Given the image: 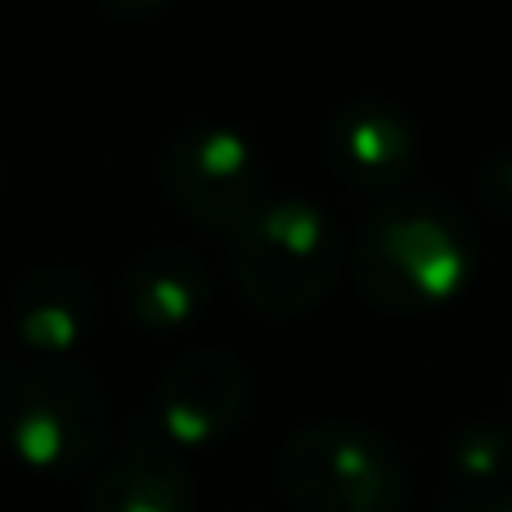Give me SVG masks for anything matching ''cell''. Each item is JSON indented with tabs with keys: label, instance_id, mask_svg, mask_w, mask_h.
<instances>
[{
	"label": "cell",
	"instance_id": "6da1fadb",
	"mask_svg": "<svg viewBox=\"0 0 512 512\" xmlns=\"http://www.w3.org/2000/svg\"><path fill=\"white\" fill-rule=\"evenodd\" d=\"M477 274V243L459 207L432 194L391 198L364 221L355 283L387 315H432Z\"/></svg>",
	"mask_w": 512,
	"mask_h": 512
},
{
	"label": "cell",
	"instance_id": "7a4b0ae2",
	"mask_svg": "<svg viewBox=\"0 0 512 512\" xmlns=\"http://www.w3.org/2000/svg\"><path fill=\"white\" fill-rule=\"evenodd\" d=\"M230 270L261 315H306L333 292L342 270L337 221L310 198H265L230 234Z\"/></svg>",
	"mask_w": 512,
	"mask_h": 512
},
{
	"label": "cell",
	"instance_id": "3957f363",
	"mask_svg": "<svg viewBox=\"0 0 512 512\" xmlns=\"http://www.w3.org/2000/svg\"><path fill=\"white\" fill-rule=\"evenodd\" d=\"M108 432H113V414L104 387L95 382V373L72 360H45L5 387L0 441L32 472L45 477L90 472L104 459Z\"/></svg>",
	"mask_w": 512,
	"mask_h": 512
},
{
	"label": "cell",
	"instance_id": "277c9868",
	"mask_svg": "<svg viewBox=\"0 0 512 512\" xmlns=\"http://www.w3.org/2000/svg\"><path fill=\"white\" fill-rule=\"evenodd\" d=\"M279 477L301 512H405L409 499L400 450L364 423H310L292 432Z\"/></svg>",
	"mask_w": 512,
	"mask_h": 512
},
{
	"label": "cell",
	"instance_id": "5b68a950",
	"mask_svg": "<svg viewBox=\"0 0 512 512\" xmlns=\"http://www.w3.org/2000/svg\"><path fill=\"white\" fill-rule=\"evenodd\" d=\"M167 198L203 230L234 234L265 203L261 153L234 126L194 122L162 153Z\"/></svg>",
	"mask_w": 512,
	"mask_h": 512
},
{
	"label": "cell",
	"instance_id": "8992f818",
	"mask_svg": "<svg viewBox=\"0 0 512 512\" xmlns=\"http://www.w3.org/2000/svg\"><path fill=\"white\" fill-rule=\"evenodd\" d=\"M252 382L225 351H194L167 369L153 391V436L171 450H207L243 427Z\"/></svg>",
	"mask_w": 512,
	"mask_h": 512
},
{
	"label": "cell",
	"instance_id": "52a82bcc",
	"mask_svg": "<svg viewBox=\"0 0 512 512\" xmlns=\"http://www.w3.org/2000/svg\"><path fill=\"white\" fill-rule=\"evenodd\" d=\"M328 158L346 185L364 194H387L405 185L418 158V135L405 108L387 99H355L328 126Z\"/></svg>",
	"mask_w": 512,
	"mask_h": 512
},
{
	"label": "cell",
	"instance_id": "ba28073f",
	"mask_svg": "<svg viewBox=\"0 0 512 512\" xmlns=\"http://www.w3.org/2000/svg\"><path fill=\"white\" fill-rule=\"evenodd\" d=\"M9 324H14L18 346L45 360H68L95 333V288L81 270L41 265L14 288Z\"/></svg>",
	"mask_w": 512,
	"mask_h": 512
},
{
	"label": "cell",
	"instance_id": "9c48e42d",
	"mask_svg": "<svg viewBox=\"0 0 512 512\" xmlns=\"http://www.w3.org/2000/svg\"><path fill=\"white\" fill-rule=\"evenodd\" d=\"M86 512H194V481L167 441H126L86 490Z\"/></svg>",
	"mask_w": 512,
	"mask_h": 512
},
{
	"label": "cell",
	"instance_id": "30bf717a",
	"mask_svg": "<svg viewBox=\"0 0 512 512\" xmlns=\"http://www.w3.org/2000/svg\"><path fill=\"white\" fill-rule=\"evenodd\" d=\"M122 301H126V315L140 328L176 333V328H189L207 310L212 274H207L198 252L162 243V248L135 256L131 270L122 274Z\"/></svg>",
	"mask_w": 512,
	"mask_h": 512
},
{
	"label": "cell",
	"instance_id": "8fae6325",
	"mask_svg": "<svg viewBox=\"0 0 512 512\" xmlns=\"http://www.w3.org/2000/svg\"><path fill=\"white\" fill-rule=\"evenodd\" d=\"M450 499H490L512 490V423L481 418L450 436L445 445Z\"/></svg>",
	"mask_w": 512,
	"mask_h": 512
},
{
	"label": "cell",
	"instance_id": "7c38bea8",
	"mask_svg": "<svg viewBox=\"0 0 512 512\" xmlns=\"http://www.w3.org/2000/svg\"><path fill=\"white\" fill-rule=\"evenodd\" d=\"M477 194H481V203H486L495 216H508V221H512V149L499 153V158H490L486 167H481Z\"/></svg>",
	"mask_w": 512,
	"mask_h": 512
},
{
	"label": "cell",
	"instance_id": "4fadbf2b",
	"mask_svg": "<svg viewBox=\"0 0 512 512\" xmlns=\"http://www.w3.org/2000/svg\"><path fill=\"white\" fill-rule=\"evenodd\" d=\"M441 512H512V490L490 499H445Z\"/></svg>",
	"mask_w": 512,
	"mask_h": 512
},
{
	"label": "cell",
	"instance_id": "5bb4252c",
	"mask_svg": "<svg viewBox=\"0 0 512 512\" xmlns=\"http://www.w3.org/2000/svg\"><path fill=\"white\" fill-rule=\"evenodd\" d=\"M99 5L113 18H144V14H153V9L171 5V0H99Z\"/></svg>",
	"mask_w": 512,
	"mask_h": 512
}]
</instances>
